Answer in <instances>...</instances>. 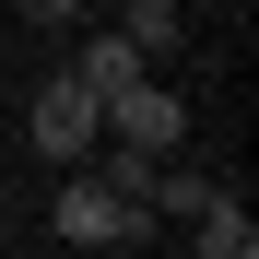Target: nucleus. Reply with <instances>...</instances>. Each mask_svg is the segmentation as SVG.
Wrapping results in <instances>:
<instances>
[{"label": "nucleus", "instance_id": "f257e3e1", "mask_svg": "<svg viewBox=\"0 0 259 259\" xmlns=\"http://www.w3.org/2000/svg\"><path fill=\"white\" fill-rule=\"evenodd\" d=\"M24 142L48 153V165H82V153L106 142V106H95V82H82L71 59H59L48 82H35V130H24Z\"/></svg>", "mask_w": 259, "mask_h": 259}, {"label": "nucleus", "instance_id": "f03ea898", "mask_svg": "<svg viewBox=\"0 0 259 259\" xmlns=\"http://www.w3.org/2000/svg\"><path fill=\"white\" fill-rule=\"evenodd\" d=\"M48 224H59L71 247H118V236H142V200H118L95 165H71V177H59V200H48Z\"/></svg>", "mask_w": 259, "mask_h": 259}, {"label": "nucleus", "instance_id": "7ed1b4c3", "mask_svg": "<svg viewBox=\"0 0 259 259\" xmlns=\"http://www.w3.org/2000/svg\"><path fill=\"white\" fill-rule=\"evenodd\" d=\"M106 130L142 142V153H177V142H189V106H177V82H142V71H130L118 95H106Z\"/></svg>", "mask_w": 259, "mask_h": 259}, {"label": "nucleus", "instance_id": "20e7f679", "mask_svg": "<svg viewBox=\"0 0 259 259\" xmlns=\"http://www.w3.org/2000/svg\"><path fill=\"white\" fill-rule=\"evenodd\" d=\"M189 236H200V259H247V247H259V224H247L236 189H212V200L189 212Z\"/></svg>", "mask_w": 259, "mask_h": 259}, {"label": "nucleus", "instance_id": "39448f33", "mask_svg": "<svg viewBox=\"0 0 259 259\" xmlns=\"http://www.w3.org/2000/svg\"><path fill=\"white\" fill-rule=\"evenodd\" d=\"M71 71H82V82H95V106H106V95H118V82H130V71H142V48H130V35H82V48H71Z\"/></svg>", "mask_w": 259, "mask_h": 259}, {"label": "nucleus", "instance_id": "423d86ee", "mask_svg": "<svg viewBox=\"0 0 259 259\" xmlns=\"http://www.w3.org/2000/svg\"><path fill=\"white\" fill-rule=\"evenodd\" d=\"M130 48H142V59H165V48H177V12H142V0H130Z\"/></svg>", "mask_w": 259, "mask_h": 259}, {"label": "nucleus", "instance_id": "0eeeda50", "mask_svg": "<svg viewBox=\"0 0 259 259\" xmlns=\"http://www.w3.org/2000/svg\"><path fill=\"white\" fill-rule=\"evenodd\" d=\"M12 12H24V24H48V35H71V24H82V0H12Z\"/></svg>", "mask_w": 259, "mask_h": 259}, {"label": "nucleus", "instance_id": "6e6552de", "mask_svg": "<svg viewBox=\"0 0 259 259\" xmlns=\"http://www.w3.org/2000/svg\"><path fill=\"white\" fill-rule=\"evenodd\" d=\"M0 236H12V200H0Z\"/></svg>", "mask_w": 259, "mask_h": 259}, {"label": "nucleus", "instance_id": "1a4fd4ad", "mask_svg": "<svg viewBox=\"0 0 259 259\" xmlns=\"http://www.w3.org/2000/svg\"><path fill=\"white\" fill-rule=\"evenodd\" d=\"M82 12H118V0H82Z\"/></svg>", "mask_w": 259, "mask_h": 259}, {"label": "nucleus", "instance_id": "9d476101", "mask_svg": "<svg viewBox=\"0 0 259 259\" xmlns=\"http://www.w3.org/2000/svg\"><path fill=\"white\" fill-rule=\"evenodd\" d=\"M236 12H247V0H236Z\"/></svg>", "mask_w": 259, "mask_h": 259}]
</instances>
